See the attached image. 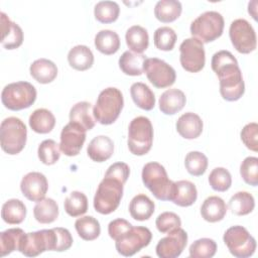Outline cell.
Returning a JSON list of instances; mask_svg holds the SVG:
<instances>
[{
	"mask_svg": "<svg viewBox=\"0 0 258 258\" xmlns=\"http://www.w3.org/2000/svg\"><path fill=\"white\" fill-rule=\"evenodd\" d=\"M155 226L160 233L167 234L168 232L179 228L181 226V220L175 213L163 212L156 218Z\"/></svg>",
	"mask_w": 258,
	"mask_h": 258,
	"instance_id": "47",
	"label": "cell"
},
{
	"mask_svg": "<svg viewBox=\"0 0 258 258\" xmlns=\"http://www.w3.org/2000/svg\"><path fill=\"white\" fill-rule=\"evenodd\" d=\"M182 11V6L176 0H160L155 4L154 15L163 23H169L176 20Z\"/></svg>",
	"mask_w": 258,
	"mask_h": 258,
	"instance_id": "33",
	"label": "cell"
},
{
	"mask_svg": "<svg viewBox=\"0 0 258 258\" xmlns=\"http://www.w3.org/2000/svg\"><path fill=\"white\" fill-rule=\"evenodd\" d=\"M31 77L40 84L51 83L57 76L56 64L47 58L34 60L29 68Z\"/></svg>",
	"mask_w": 258,
	"mask_h": 258,
	"instance_id": "23",
	"label": "cell"
},
{
	"mask_svg": "<svg viewBox=\"0 0 258 258\" xmlns=\"http://www.w3.org/2000/svg\"><path fill=\"white\" fill-rule=\"evenodd\" d=\"M124 106L121 91L114 87L104 89L98 96L93 115L97 122L102 125L113 124L119 117Z\"/></svg>",
	"mask_w": 258,
	"mask_h": 258,
	"instance_id": "3",
	"label": "cell"
},
{
	"mask_svg": "<svg viewBox=\"0 0 258 258\" xmlns=\"http://www.w3.org/2000/svg\"><path fill=\"white\" fill-rule=\"evenodd\" d=\"M186 98L178 89H168L159 98V110L165 115H174L185 105Z\"/></svg>",
	"mask_w": 258,
	"mask_h": 258,
	"instance_id": "21",
	"label": "cell"
},
{
	"mask_svg": "<svg viewBox=\"0 0 258 258\" xmlns=\"http://www.w3.org/2000/svg\"><path fill=\"white\" fill-rule=\"evenodd\" d=\"M36 89L28 82L8 84L1 93V101L5 108L19 111L29 108L36 100Z\"/></svg>",
	"mask_w": 258,
	"mask_h": 258,
	"instance_id": "7",
	"label": "cell"
},
{
	"mask_svg": "<svg viewBox=\"0 0 258 258\" xmlns=\"http://www.w3.org/2000/svg\"><path fill=\"white\" fill-rule=\"evenodd\" d=\"M33 215L38 223L50 224L58 217V206L54 200L44 198L34 206Z\"/></svg>",
	"mask_w": 258,
	"mask_h": 258,
	"instance_id": "35",
	"label": "cell"
},
{
	"mask_svg": "<svg viewBox=\"0 0 258 258\" xmlns=\"http://www.w3.org/2000/svg\"><path fill=\"white\" fill-rule=\"evenodd\" d=\"M145 60L146 55L126 50L119 58V68L127 76H141Z\"/></svg>",
	"mask_w": 258,
	"mask_h": 258,
	"instance_id": "28",
	"label": "cell"
},
{
	"mask_svg": "<svg viewBox=\"0 0 258 258\" xmlns=\"http://www.w3.org/2000/svg\"><path fill=\"white\" fill-rule=\"evenodd\" d=\"M0 15L2 30L1 43L3 47L6 49H15L19 47L23 42V31L21 27L17 23L11 21L4 12H1Z\"/></svg>",
	"mask_w": 258,
	"mask_h": 258,
	"instance_id": "18",
	"label": "cell"
},
{
	"mask_svg": "<svg viewBox=\"0 0 258 258\" xmlns=\"http://www.w3.org/2000/svg\"><path fill=\"white\" fill-rule=\"evenodd\" d=\"M255 208V200L248 191H238L229 201V209L237 216L250 214Z\"/></svg>",
	"mask_w": 258,
	"mask_h": 258,
	"instance_id": "37",
	"label": "cell"
},
{
	"mask_svg": "<svg viewBox=\"0 0 258 258\" xmlns=\"http://www.w3.org/2000/svg\"><path fill=\"white\" fill-rule=\"evenodd\" d=\"M240 174L243 180L252 186L258 184V158L255 156L246 157L240 165Z\"/></svg>",
	"mask_w": 258,
	"mask_h": 258,
	"instance_id": "46",
	"label": "cell"
},
{
	"mask_svg": "<svg viewBox=\"0 0 258 258\" xmlns=\"http://www.w3.org/2000/svg\"><path fill=\"white\" fill-rule=\"evenodd\" d=\"M143 73L146 74L148 81L157 89L172 86L176 79L174 69L164 60L157 57L146 58Z\"/></svg>",
	"mask_w": 258,
	"mask_h": 258,
	"instance_id": "14",
	"label": "cell"
},
{
	"mask_svg": "<svg viewBox=\"0 0 258 258\" xmlns=\"http://www.w3.org/2000/svg\"><path fill=\"white\" fill-rule=\"evenodd\" d=\"M142 181L151 194L160 201H171L174 191V181L168 178L163 165L152 161L142 168Z\"/></svg>",
	"mask_w": 258,
	"mask_h": 258,
	"instance_id": "2",
	"label": "cell"
},
{
	"mask_svg": "<svg viewBox=\"0 0 258 258\" xmlns=\"http://www.w3.org/2000/svg\"><path fill=\"white\" fill-rule=\"evenodd\" d=\"M176 131L185 139H196L203 132V121L199 115L192 112L182 114L176 121Z\"/></svg>",
	"mask_w": 258,
	"mask_h": 258,
	"instance_id": "19",
	"label": "cell"
},
{
	"mask_svg": "<svg viewBox=\"0 0 258 258\" xmlns=\"http://www.w3.org/2000/svg\"><path fill=\"white\" fill-rule=\"evenodd\" d=\"M154 203L144 194L135 196L129 204V213L134 220L146 221L154 213Z\"/></svg>",
	"mask_w": 258,
	"mask_h": 258,
	"instance_id": "27",
	"label": "cell"
},
{
	"mask_svg": "<svg viewBox=\"0 0 258 258\" xmlns=\"http://www.w3.org/2000/svg\"><path fill=\"white\" fill-rule=\"evenodd\" d=\"M70 66L77 71H87L94 63V54L87 45H76L68 53Z\"/></svg>",
	"mask_w": 258,
	"mask_h": 258,
	"instance_id": "25",
	"label": "cell"
},
{
	"mask_svg": "<svg viewBox=\"0 0 258 258\" xmlns=\"http://www.w3.org/2000/svg\"><path fill=\"white\" fill-rule=\"evenodd\" d=\"M209 183L216 191H226L232 184L231 173L224 167H216L209 175Z\"/></svg>",
	"mask_w": 258,
	"mask_h": 258,
	"instance_id": "45",
	"label": "cell"
},
{
	"mask_svg": "<svg viewBox=\"0 0 258 258\" xmlns=\"http://www.w3.org/2000/svg\"><path fill=\"white\" fill-rule=\"evenodd\" d=\"M95 46L103 54H114L120 48L119 35L110 29L100 30L95 36Z\"/></svg>",
	"mask_w": 258,
	"mask_h": 258,
	"instance_id": "34",
	"label": "cell"
},
{
	"mask_svg": "<svg viewBox=\"0 0 258 258\" xmlns=\"http://www.w3.org/2000/svg\"><path fill=\"white\" fill-rule=\"evenodd\" d=\"M241 140L244 145L254 151H258V125L255 122L248 123L241 131Z\"/></svg>",
	"mask_w": 258,
	"mask_h": 258,
	"instance_id": "48",
	"label": "cell"
},
{
	"mask_svg": "<svg viewBox=\"0 0 258 258\" xmlns=\"http://www.w3.org/2000/svg\"><path fill=\"white\" fill-rule=\"evenodd\" d=\"M30 128L39 134L49 133L55 125L54 115L47 109L40 108L34 110L29 117Z\"/></svg>",
	"mask_w": 258,
	"mask_h": 258,
	"instance_id": "29",
	"label": "cell"
},
{
	"mask_svg": "<svg viewBox=\"0 0 258 258\" xmlns=\"http://www.w3.org/2000/svg\"><path fill=\"white\" fill-rule=\"evenodd\" d=\"M229 36L234 48L240 53H250L256 48L255 30L246 19L234 20L229 28Z\"/></svg>",
	"mask_w": 258,
	"mask_h": 258,
	"instance_id": "12",
	"label": "cell"
},
{
	"mask_svg": "<svg viewBox=\"0 0 258 258\" xmlns=\"http://www.w3.org/2000/svg\"><path fill=\"white\" fill-rule=\"evenodd\" d=\"M120 7L115 1H100L95 5V18L101 23H112L118 19Z\"/></svg>",
	"mask_w": 258,
	"mask_h": 258,
	"instance_id": "40",
	"label": "cell"
},
{
	"mask_svg": "<svg viewBox=\"0 0 258 258\" xmlns=\"http://www.w3.org/2000/svg\"><path fill=\"white\" fill-rule=\"evenodd\" d=\"M226 213L227 206L224 200L217 196L207 198L201 207V215L203 219L210 223L222 221L226 216Z\"/></svg>",
	"mask_w": 258,
	"mask_h": 258,
	"instance_id": "22",
	"label": "cell"
},
{
	"mask_svg": "<svg viewBox=\"0 0 258 258\" xmlns=\"http://www.w3.org/2000/svg\"><path fill=\"white\" fill-rule=\"evenodd\" d=\"M211 66L219 78L223 99L229 102L239 100L244 95L245 84L236 57L228 50H220L214 53Z\"/></svg>",
	"mask_w": 258,
	"mask_h": 258,
	"instance_id": "1",
	"label": "cell"
},
{
	"mask_svg": "<svg viewBox=\"0 0 258 258\" xmlns=\"http://www.w3.org/2000/svg\"><path fill=\"white\" fill-rule=\"evenodd\" d=\"M56 232L54 228L25 233L19 244L18 251L27 257H35L44 251H56Z\"/></svg>",
	"mask_w": 258,
	"mask_h": 258,
	"instance_id": "9",
	"label": "cell"
},
{
	"mask_svg": "<svg viewBox=\"0 0 258 258\" xmlns=\"http://www.w3.org/2000/svg\"><path fill=\"white\" fill-rule=\"evenodd\" d=\"M86 132L80 125L69 122L60 132V151L67 156L78 155L85 143Z\"/></svg>",
	"mask_w": 258,
	"mask_h": 258,
	"instance_id": "16",
	"label": "cell"
},
{
	"mask_svg": "<svg viewBox=\"0 0 258 258\" xmlns=\"http://www.w3.org/2000/svg\"><path fill=\"white\" fill-rule=\"evenodd\" d=\"M130 94L137 107L145 111H150L155 106V96L151 89L144 83L137 82L132 84Z\"/></svg>",
	"mask_w": 258,
	"mask_h": 258,
	"instance_id": "30",
	"label": "cell"
},
{
	"mask_svg": "<svg viewBox=\"0 0 258 258\" xmlns=\"http://www.w3.org/2000/svg\"><path fill=\"white\" fill-rule=\"evenodd\" d=\"M1 217L7 224L18 225L22 223L26 217V207L20 200L10 199L2 206Z\"/></svg>",
	"mask_w": 258,
	"mask_h": 258,
	"instance_id": "32",
	"label": "cell"
},
{
	"mask_svg": "<svg viewBox=\"0 0 258 258\" xmlns=\"http://www.w3.org/2000/svg\"><path fill=\"white\" fill-rule=\"evenodd\" d=\"M179 61L183 70L189 73L202 71L206 63V53L204 43L198 38L190 37L184 39L179 45Z\"/></svg>",
	"mask_w": 258,
	"mask_h": 258,
	"instance_id": "13",
	"label": "cell"
},
{
	"mask_svg": "<svg viewBox=\"0 0 258 258\" xmlns=\"http://www.w3.org/2000/svg\"><path fill=\"white\" fill-rule=\"evenodd\" d=\"M20 189L27 200L37 203L45 198L48 189V182L44 174L32 171L22 177Z\"/></svg>",
	"mask_w": 258,
	"mask_h": 258,
	"instance_id": "17",
	"label": "cell"
},
{
	"mask_svg": "<svg viewBox=\"0 0 258 258\" xmlns=\"http://www.w3.org/2000/svg\"><path fill=\"white\" fill-rule=\"evenodd\" d=\"M93 116L91 103L86 101L79 102L75 104L70 111V122L76 123L88 131L93 129L95 126Z\"/></svg>",
	"mask_w": 258,
	"mask_h": 258,
	"instance_id": "26",
	"label": "cell"
},
{
	"mask_svg": "<svg viewBox=\"0 0 258 258\" xmlns=\"http://www.w3.org/2000/svg\"><path fill=\"white\" fill-rule=\"evenodd\" d=\"M87 153L93 161L104 162L113 155L114 143L108 136H96L89 143Z\"/></svg>",
	"mask_w": 258,
	"mask_h": 258,
	"instance_id": "20",
	"label": "cell"
},
{
	"mask_svg": "<svg viewBox=\"0 0 258 258\" xmlns=\"http://www.w3.org/2000/svg\"><path fill=\"white\" fill-rule=\"evenodd\" d=\"M225 21L221 13L217 11H206L198 16L190 24L189 30L192 37L203 43H209L223 34Z\"/></svg>",
	"mask_w": 258,
	"mask_h": 258,
	"instance_id": "8",
	"label": "cell"
},
{
	"mask_svg": "<svg viewBox=\"0 0 258 258\" xmlns=\"http://www.w3.org/2000/svg\"><path fill=\"white\" fill-rule=\"evenodd\" d=\"M187 243L186 232L176 228L167 233V236L160 239L156 245V254L160 258H176L184 250Z\"/></svg>",
	"mask_w": 258,
	"mask_h": 258,
	"instance_id": "15",
	"label": "cell"
},
{
	"mask_svg": "<svg viewBox=\"0 0 258 258\" xmlns=\"http://www.w3.org/2000/svg\"><path fill=\"white\" fill-rule=\"evenodd\" d=\"M184 166L189 174L201 176L207 170L208 157L200 151H190L184 158Z\"/></svg>",
	"mask_w": 258,
	"mask_h": 258,
	"instance_id": "42",
	"label": "cell"
},
{
	"mask_svg": "<svg viewBox=\"0 0 258 258\" xmlns=\"http://www.w3.org/2000/svg\"><path fill=\"white\" fill-rule=\"evenodd\" d=\"M151 239L152 234L148 228L131 226L114 241L117 252L122 256L129 257L139 252L142 248L148 246Z\"/></svg>",
	"mask_w": 258,
	"mask_h": 258,
	"instance_id": "10",
	"label": "cell"
},
{
	"mask_svg": "<svg viewBox=\"0 0 258 258\" xmlns=\"http://www.w3.org/2000/svg\"><path fill=\"white\" fill-rule=\"evenodd\" d=\"M66 213L71 217H79L88 211V199L82 191H72L63 202Z\"/></svg>",
	"mask_w": 258,
	"mask_h": 258,
	"instance_id": "39",
	"label": "cell"
},
{
	"mask_svg": "<svg viewBox=\"0 0 258 258\" xmlns=\"http://www.w3.org/2000/svg\"><path fill=\"white\" fill-rule=\"evenodd\" d=\"M153 142V127L151 121L144 116L134 118L128 128V148L137 156L145 155L151 149Z\"/></svg>",
	"mask_w": 258,
	"mask_h": 258,
	"instance_id": "6",
	"label": "cell"
},
{
	"mask_svg": "<svg viewBox=\"0 0 258 258\" xmlns=\"http://www.w3.org/2000/svg\"><path fill=\"white\" fill-rule=\"evenodd\" d=\"M129 174L130 167L128 164H126L125 162H115L108 167L105 176L116 178L122 183H125L129 177Z\"/></svg>",
	"mask_w": 258,
	"mask_h": 258,
	"instance_id": "49",
	"label": "cell"
},
{
	"mask_svg": "<svg viewBox=\"0 0 258 258\" xmlns=\"http://www.w3.org/2000/svg\"><path fill=\"white\" fill-rule=\"evenodd\" d=\"M24 231L20 228L7 229L0 233V252L1 256H6L13 251H18L19 244Z\"/></svg>",
	"mask_w": 258,
	"mask_h": 258,
	"instance_id": "38",
	"label": "cell"
},
{
	"mask_svg": "<svg viewBox=\"0 0 258 258\" xmlns=\"http://www.w3.org/2000/svg\"><path fill=\"white\" fill-rule=\"evenodd\" d=\"M216 252L217 243L210 238H201L189 246V256L191 258H212Z\"/></svg>",
	"mask_w": 258,
	"mask_h": 258,
	"instance_id": "43",
	"label": "cell"
},
{
	"mask_svg": "<svg viewBox=\"0 0 258 258\" xmlns=\"http://www.w3.org/2000/svg\"><path fill=\"white\" fill-rule=\"evenodd\" d=\"M223 240L230 253L237 258H248L256 250V241L242 226L230 227L224 234Z\"/></svg>",
	"mask_w": 258,
	"mask_h": 258,
	"instance_id": "11",
	"label": "cell"
},
{
	"mask_svg": "<svg viewBox=\"0 0 258 258\" xmlns=\"http://www.w3.org/2000/svg\"><path fill=\"white\" fill-rule=\"evenodd\" d=\"M125 40L131 51L142 53L147 49L149 44L148 32L144 27L140 25H133L127 29Z\"/></svg>",
	"mask_w": 258,
	"mask_h": 258,
	"instance_id": "31",
	"label": "cell"
},
{
	"mask_svg": "<svg viewBox=\"0 0 258 258\" xmlns=\"http://www.w3.org/2000/svg\"><path fill=\"white\" fill-rule=\"evenodd\" d=\"M256 6H257V1H252L248 5V12L252 15V17L256 20L257 19V12H256Z\"/></svg>",
	"mask_w": 258,
	"mask_h": 258,
	"instance_id": "50",
	"label": "cell"
},
{
	"mask_svg": "<svg viewBox=\"0 0 258 258\" xmlns=\"http://www.w3.org/2000/svg\"><path fill=\"white\" fill-rule=\"evenodd\" d=\"M198 198L196 185L189 180L174 181V191L171 202L179 207L191 206Z\"/></svg>",
	"mask_w": 258,
	"mask_h": 258,
	"instance_id": "24",
	"label": "cell"
},
{
	"mask_svg": "<svg viewBox=\"0 0 258 258\" xmlns=\"http://www.w3.org/2000/svg\"><path fill=\"white\" fill-rule=\"evenodd\" d=\"M75 228L78 235L85 241H93L101 234L100 223L92 216H85L77 219Z\"/></svg>",
	"mask_w": 258,
	"mask_h": 258,
	"instance_id": "36",
	"label": "cell"
},
{
	"mask_svg": "<svg viewBox=\"0 0 258 258\" xmlns=\"http://www.w3.org/2000/svg\"><path fill=\"white\" fill-rule=\"evenodd\" d=\"M176 33L169 26H161L154 32V45L164 51L172 50L176 42Z\"/></svg>",
	"mask_w": 258,
	"mask_h": 258,
	"instance_id": "44",
	"label": "cell"
},
{
	"mask_svg": "<svg viewBox=\"0 0 258 258\" xmlns=\"http://www.w3.org/2000/svg\"><path fill=\"white\" fill-rule=\"evenodd\" d=\"M123 185L124 183L116 178L104 176L94 197L95 210L102 215L113 213L123 197Z\"/></svg>",
	"mask_w": 258,
	"mask_h": 258,
	"instance_id": "5",
	"label": "cell"
},
{
	"mask_svg": "<svg viewBox=\"0 0 258 258\" xmlns=\"http://www.w3.org/2000/svg\"><path fill=\"white\" fill-rule=\"evenodd\" d=\"M37 155L39 160L45 165H52L56 163V161L60 157V148L59 144H57L52 139L43 140L37 149Z\"/></svg>",
	"mask_w": 258,
	"mask_h": 258,
	"instance_id": "41",
	"label": "cell"
},
{
	"mask_svg": "<svg viewBox=\"0 0 258 258\" xmlns=\"http://www.w3.org/2000/svg\"><path fill=\"white\" fill-rule=\"evenodd\" d=\"M27 129L17 117L4 119L0 126V144L4 152L15 155L21 152L26 144Z\"/></svg>",
	"mask_w": 258,
	"mask_h": 258,
	"instance_id": "4",
	"label": "cell"
}]
</instances>
